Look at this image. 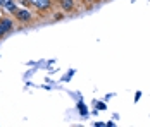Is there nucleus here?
I'll list each match as a JSON object with an SVG mask.
<instances>
[{"label":"nucleus","mask_w":150,"mask_h":127,"mask_svg":"<svg viewBox=\"0 0 150 127\" xmlns=\"http://www.w3.org/2000/svg\"><path fill=\"white\" fill-rule=\"evenodd\" d=\"M33 4H35L40 11H43V9H48V7H50V0H35Z\"/></svg>","instance_id":"1"},{"label":"nucleus","mask_w":150,"mask_h":127,"mask_svg":"<svg viewBox=\"0 0 150 127\" xmlns=\"http://www.w3.org/2000/svg\"><path fill=\"white\" fill-rule=\"evenodd\" d=\"M16 15H17L21 21H28V19H30V12L24 11V9H17V11H16Z\"/></svg>","instance_id":"2"},{"label":"nucleus","mask_w":150,"mask_h":127,"mask_svg":"<svg viewBox=\"0 0 150 127\" xmlns=\"http://www.w3.org/2000/svg\"><path fill=\"white\" fill-rule=\"evenodd\" d=\"M11 28H12V22H11L9 19H5V21H4V22L0 24V34H4V33H7V31H9Z\"/></svg>","instance_id":"3"},{"label":"nucleus","mask_w":150,"mask_h":127,"mask_svg":"<svg viewBox=\"0 0 150 127\" xmlns=\"http://www.w3.org/2000/svg\"><path fill=\"white\" fill-rule=\"evenodd\" d=\"M62 2V9L64 11H71L73 9V0H60Z\"/></svg>","instance_id":"4"},{"label":"nucleus","mask_w":150,"mask_h":127,"mask_svg":"<svg viewBox=\"0 0 150 127\" xmlns=\"http://www.w3.org/2000/svg\"><path fill=\"white\" fill-rule=\"evenodd\" d=\"M5 7H7L11 12H12V11H16V5L12 4V2H11V0H5Z\"/></svg>","instance_id":"5"},{"label":"nucleus","mask_w":150,"mask_h":127,"mask_svg":"<svg viewBox=\"0 0 150 127\" xmlns=\"http://www.w3.org/2000/svg\"><path fill=\"white\" fill-rule=\"evenodd\" d=\"M2 4H4V0H0V5H2Z\"/></svg>","instance_id":"6"},{"label":"nucleus","mask_w":150,"mask_h":127,"mask_svg":"<svg viewBox=\"0 0 150 127\" xmlns=\"http://www.w3.org/2000/svg\"><path fill=\"white\" fill-rule=\"evenodd\" d=\"M30 2H35V0H30Z\"/></svg>","instance_id":"7"}]
</instances>
